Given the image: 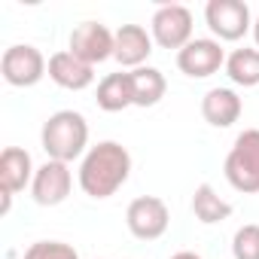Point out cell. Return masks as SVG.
<instances>
[{
  "label": "cell",
  "instance_id": "cell-1",
  "mask_svg": "<svg viewBox=\"0 0 259 259\" xmlns=\"http://www.w3.org/2000/svg\"><path fill=\"white\" fill-rule=\"evenodd\" d=\"M128 177H132V153L116 141H101L95 147H89V153L79 162V189L89 198H110L116 195Z\"/></svg>",
  "mask_w": 259,
  "mask_h": 259
},
{
  "label": "cell",
  "instance_id": "cell-2",
  "mask_svg": "<svg viewBox=\"0 0 259 259\" xmlns=\"http://www.w3.org/2000/svg\"><path fill=\"white\" fill-rule=\"evenodd\" d=\"M40 144L46 150L49 159L70 165L73 159L85 156L89 150V122L82 113L76 110H58L43 122V132H40Z\"/></svg>",
  "mask_w": 259,
  "mask_h": 259
},
{
  "label": "cell",
  "instance_id": "cell-3",
  "mask_svg": "<svg viewBox=\"0 0 259 259\" xmlns=\"http://www.w3.org/2000/svg\"><path fill=\"white\" fill-rule=\"evenodd\" d=\"M223 174L235 192L256 195L259 192V128L241 132L226 156Z\"/></svg>",
  "mask_w": 259,
  "mask_h": 259
},
{
  "label": "cell",
  "instance_id": "cell-4",
  "mask_svg": "<svg viewBox=\"0 0 259 259\" xmlns=\"http://www.w3.org/2000/svg\"><path fill=\"white\" fill-rule=\"evenodd\" d=\"M0 73L4 79L16 89H31L37 85L46 73H49V61L43 58V52L31 43H16L4 52L0 58Z\"/></svg>",
  "mask_w": 259,
  "mask_h": 259
},
{
  "label": "cell",
  "instance_id": "cell-5",
  "mask_svg": "<svg viewBox=\"0 0 259 259\" xmlns=\"http://www.w3.org/2000/svg\"><path fill=\"white\" fill-rule=\"evenodd\" d=\"M204 22L220 43H235L253 28L250 7L244 0H210L204 7Z\"/></svg>",
  "mask_w": 259,
  "mask_h": 259
},
{
  "label": "cell",
  "instance_id": "cell-6",
  "mask_svg": "<svg viewBox=\"0 0 259 259\" xmlns=\"http://www.w3.org/2000/svg\"><path fill=\"white\" fill-rule=\"evenodd\" d=\"M168 223H171V213H168V204L156 195H141L128 204L125 210V226L138 241H156L168 232Z\"/></svg>",
  "mask_w": 259,
  "mask_h": 259
},
{
  "label": "cell",
  "instance_id": "cell-7",
  "mask_svg": "<svg viewBox=\"0 0 259 259\" xmlns=\"http://www.w3.org/2000/svg\"><path fill=\"white\" fill-rule=\"evenodd\" d=\"M150 34L156 46L180 52L186 43H192V13L180 4H165L153 13Z\"/></svg>",
  "mask_w": 259,
  "mask_h": 259
},
{
  "label": "cell",
  "instance_id": "cell-8",
  "mask_svg": "<svg viewBox=\"0 0 259 259\" xmlns=\"http://www.w3.org/2000/svg\"><path fill=\"white\" fill-rule=\"evenodd\" d=\"M177 67L189 79H207L220 67H226V52L213 37H192V43L177 52Z\"/></svg>",
  "mask_w": 259,
  "mask_h": 259
},
{
  "label": "cell",
  "instance_id": "cell-9",
  "mask_svg": "<svg viewBox=\"0 0 259 259\" xmlns=\"http://www.w3.org/2000/svg\"><path fill=\"white\" fill-rule=\"evenodd\" d=\"M67 49L82 58L85 64H101L107 58H113V49H116V34L101 25V22H82L70 31V40H67Z\"/></svg>",
  "mask_w": 259,
  "mask_h": 259
},
{
  "label": "cell",
  "instance_id": "cell-10",
  "mask_svg": "<svg viewBox=\"0 0 259 259\" xmlns=\"http://www.w3.org/2000/svg\"><path fill=\"white\" fill-rule=\"evenodd\" d=\"M73 189V174H70V165L64 162H55V159H46L37 174H34V183H31V195L40 207H55L61 201H67Z\"/></svg>",
  "mask_w": 259,
  "mask_h": 259
},
{
  "label": "cell",
  "instance_id": "cell-11",
  "mask_svg": "<svg viewBox=\"0 0 259 259\" xmlns=\"http://www.w3.org/2000/svg\"><path fill=\"white\" fill-rule=\"evenodd\" d=\"M49 79L67 92H82L95 82V67L76 58L70 49H61L49 58Z\"/></svg>",
  "mask_w": 259,
  "mask_h": 259
},
{
  "label": "cell",
  "instance_id": "cell-12",
  "mask_svg": "<svg viewBox=\"0 0 259 259\" xmlns=\"http://www.w3.org/2000/svg\"><path fill=\"white\" fill-rule=\"evenodd\" d=\"M153 55V34H147L144 25H122L116 31V49H113V58L122 64V67H144V61Z\"/></svg>",
  "mask_w": 259,
  "mask_h": 259
},
{
  "label": "cell",
  "instance_id": "cell-13",
  "mask_svg": "<svg viewBox=\"0 0 259 259\" xmlns=\"http://www.w3.org/2000/svg\"><path fill=\"white\" fill-rule=\"evenodd\" d=\"M34 159L28 150L22 147H7L4 153H0V192H25L28 183H34Z\"/></svg>",
  "mask_w": 259,
  "mask_h": 259
},
{
  "label": "cell",
  "instance_id": "cell-14",
  "mask_svg": "<svg viewBox=\"0 0 259 259\" xmlns=\"http://www.w3.org/2000/svg\"><path fill=\"white\" fill-rule=\"evenodd\" d=\"M241 113H244V104H241V98H238L235 89H210L201 98V116L213 128L235 125L241 119Z\"/></svg>",
  "mask_w": 259,
  "mask_h": 259
},
{
  "label": "cell",
  "instance_id": "cell-15",
  "mask_svg": "<svg viewBox=\"0 0 259 259\" xmlns=\"http://www.w3.org/2000/svg\"><path fill=\"white\" fill-rule=\"evenodd\" d=\"M98 107L104 113H119L125 107H135V89H132V70L128 73H107L98 82V95H95Z\"/></svg>",
  "mask_w": 259,
  "mask_h": 259
},
{
  "label": "cell",
  "instance_id": "cell-16",
  "mask_svg": "<svg viewBox=\"0 0 259 259\" xmlns=\"http://www.w3.org/2000/svg\"><path fill=\"white\" fill-rule=\"evenodd\" d=\"M132 89H135V107H156L168 92V79L162 70L144 64L132 70Z\"/></svg>",
  "mask_w": 259,
  "mask_h": 259
},
{
  "label": "cell",
  "instance_id": "cell-17",
  "mask_svg": "<svg viewBox=\"0 0 259 259\" xmlns=\"http://www.w3.org/2000/svg\"><path fill=\"white\" fill-rule=\"evenodd\" d=\"M192 213L198 223L217 226V223L232 217V204L226 198H220L210 183H201V186H195V195H192Z\"/></svg>",
  "mask_w": 259,
  "mask_h": 259
},
{
  "label": "cell",
  "instance_id": "cell-18",
  "mask_svg": "<svg viewBox=\"0 0 259 259\" xmlns=\"http://www.w3.org/2000/svg\"><path fill=\"white\" fill-rule=\"evenodd\" d=\"M226 76L235 85L253 89L259 85V49H235L226 55Z\"/></svg>",
  "mask_w": 259,
  "mask_h": 259
},
{
  "label": "cell",
  "instance_id": "cell-19",
  "mask_svg": "<svg viewBox=\"0 0 259 259\" xmlns=\"http://www.w3.org/2000/svg\"><path fill=\"white\" fill-rule=\"evenodd\" d=\"M232 256L235 259H259V226L247 223L232 238Z\"/></svg>",
  "mask_w": 259,
  "mask_h": 259
},
{
  "label": "cell",
  "instance_id": "cell-20",
  "mask_svg": "<svg viewBox=\"0 0 259 259\" xmlns=\"http://www.w3.org/2000/svg\"><path fill=\"white\" fill-rule=\"evenodd\" d=\"M22 259H79V253L64 241H37L25 250Z\"/></svg>",
  "mask_w": 259,
  "mask_h": 259
},
{
  "label": "cell",
  "instance_id": "cell-21",
  "mask_svg": "<svg viewBox=\"0 0 259 259\" xmlns=\"http://www.w3.org/2000/svg\"><path fill=\"white\" fill-rule=\"evenodd\" d=\"M171 259H201L198 253H192V250H180V253H174Z\"/></svg>",
  "mask_w": 259,
  "mask_h": 259
},
{
  "label": "cell",
  "instance_id": "cell-22",
  "mask_svg": "<svg viewBox=\"0 0 259 259\" xmlns=\"http://www.w3.org/2000/svg\"><path fill=\"white\" fill-rule=\"evenodd\" d=\"M253 40H256V49H259V16L253 19Z\"/></svg>",
  "mask_w": 259,
  "mask_h": 259
}]
</instances>
